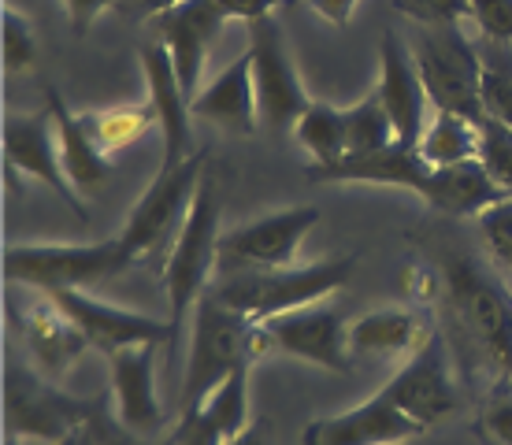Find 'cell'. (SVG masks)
Wrapping results in <instances>:
<instances>
[{"label": "cell", "mask_w": 512, "mask_h": 445, "mask_svg": "<svg viewBox=\"0 0 512 445\" xmlns=\"http://www.w3.org/2000/svg\"><path fill=\"white\" fill-rule=\"evenodd\" d=\"M216 4L223 19H242V23H256L275 8V0H216Z\"/></svg>", "instance_id": "obj_39"}, {"label": "cell", "mask_w": 512, "mask_h": 445, "mask_svg": "<svg viewBox=\"0 0 512 445\" xmlns=\"http://www.w3.org/2000/svg\"><path fill=\"white\" fill-rule=\"evenodd\" d=\"M294 138L297 145L312 153L316 167H331L338 164L346 149V108H334L327 101H312L301 112V119L294 123Z\"/></svg>", "instance_id": "obj_27"}, {"label": "cell", "mask_w": 512, "mask_h": 445, "mask_svg": "<svg viewBox=\"0 0 512 445\" xmlns=\"http://www.w3.org/2000/svg\"><path fill=\"white\" fill-rule=\"evenodd\" d=\"M505 197L509 193L490 178L483 160H461V164L435 167L427 204L446 212V216H479V212H487L490 204L505 201Z\"/></svg>", "instance_id": "obj_23"}, {"label": "cell", "mask_w": 512, "mask_h": 445, "mask_svg": "<svg viewBox=\"0 0 512 445\" xmlns=\"http://www.w3.org/2000/svg\"><path fill=\"white\" fill-rule=\"evenodd\" d=\"M227 23L219 12L216 0H179L175 8L149 15V30L153 38L171 52V64L179 71L182 89L190 93V101L201 93V71H205V56L219 26Z\"/></svg>", "instance_id": "obj_12"}, {"label": "cell", "mask_w": 512, "mask_h": 445, "mask_svg": "<svg viewBox=\"0 0 512 445\" xmlns=\"http://www.w3.org/2000/svg\"><path fill=\"white\" fill-rule=\"evenodd\" d=\"M379 394L390 405L401 408L409 420L420 423L423 431L449 420L461 408V394H457L453 375H449V356L442 334L438 331L427 334V342L409 356V364L397 371Z\"/></svg>", "instance_id": "obj_10"}, {"label": "cell", "mask_w": 512, "mask_h": 445, "mask_svg": "<svg viewBox=\"0 0 512 445\" xmlns=\"http://www.w3.org/2000/svg\"><path fill=\"white\" fill-rule=\"evenodd\" d=\"M249 52H253V86H256V115L271 130H294L308 104V93L297 78V67L290 60L286 38L279 23L264 15L249 23Z\"/></svg>", "instance_id": "obj_8"}, {"label": "cell", "mask_w": 512, "mask_h": 445, "mask_svg": "<svg viewBox=\"0 0 512 445\" xmlns=\"http://www.w3.org/2000/svg\"><path fill=\"white\" fill-rule=\"evenodd\" d=\"M412 60L420 71V82L427 89V101L438 112H457L472 123H483V93H479V49L464 38L457 26H420L412 41Z\"/></svg>", "instance_id": "obj_6"}, {"label": "cell", "mask_w": 512, "mask_h": 445, "mask_svg": "<svg viewBox=\"0 0 512 445\" xmlns=\"http://www.w3.org/2000/svg\"><path fill=\"white\" fill-rule=\"evenodd\" d=\"M8 445H19V438H15V434H8Z\"/></svg>", "instance_id": "obj_44"}, {"label": "cell", "mask_w": 512, "mask_h": 445, "mask_svg": "<svg viewBox=\"0 0 512 445\" xmlns=\"http://www.w3.org/2000/svg\"><path fill=\"white\" fill-rule=\"evenodd\" d=\"M479 145H483V123H472L457 112H438L427 119L416 153L431 167L461 164V160H479Z\"/></svg>", "instance_id": "obj_26"}, {"label": "cell", "mask_w": 512, "mask_h": 445, "mask_svg": "<svg viewBox=\"0 0 512 445\" xmlns=\"http://www.w3.org/2000/svg\"><path fill=\"white\" fill-rule=\"evenodd\" d=\"M227 442H231V438L223 431V423H219L205 405L186 408L175 434H171V445H227Z\"/></svg>", "instance_id": "obj_35"}, {"label": "cell", "mask_w": 512, "mask_h": 445, "mask_svg": "<svg viewBox=\"0 0 512 445\" xmlns=\"http://www.w3.org/2000/svg\"><path fill=\"white\" fill-rule=\"evenodd\" d=\"M153 123V104H119L108 112H82V127L90 130V138L97 141L101 153H116V149L134 145Z\"/></svg>", "instance_id": "obj_29"}, {"label": "cell", "mask_w": 512, "mask_h": 445, "mask_svg": "<svg viewBox=\"0 0 512 445\" xmlns=\"http://www.w3.org/2000/svg\"><path fill=\"white\" fill-rule=\"evenodd\" d=\"M23 334H26V345H30V353L38 360V368L56 379V375H64L71 364L78 360V353L86 349V334L78 331V323L67 316L64 308L56 305L49 297V305H38L23 323Z\"/></svg>", "instance_id": "obj_24"}, {"label": "cell", "mask_w": 512, "mask_h": 445, "mask_svg": "<svg viewBox=\"0 0 512 445\" xmlns=\"http://www.w3.org/2000/svg\"><path fill=\"white\" fill-rule=\"evenodd\" d=\"M227 445H264V423H249L238 438H231Z\"/></svg>", "instance_id": "obj_42"}, {"label": "cell", "mask_w": 512, "mask_h": 445, "mask_svg": "<svg viewBox=\"0 0 512 445\" xmlns=\"http://www.w3.org/2000/svg\"><path fill=\"white\" fill-rule=\"evenodd\" d=\"M160 345H130L108 356L112 364V386H116L119 423L138 438H153L164 427V408L156 401L153 364Z\"/></svg>", "instance_id": "obj_20"}, {"label": "cell", "mask_w": 512, "mask_h": 445, "mask_svg": "<svg viewBox=\"0 0 512 445\" xmlns=\"http://www.w3.org/2000/svg\"><path fill=\"white\" fill-rule=\"evenodd\" d=\"M271 349L268 331L245 319L242 312L227 308L205 293L193 308V338H190V364H186V382H182V412L197 408L231 371L242 364H253L260 353Z\"/></svg>", "instance_id": "obj_3"}, {"label": "cell", "mask_w": 512, "mask_h": 445, "mask_svg": "<svg viewBox=\"0 0 512 445\" xmlns=\"http://www.w3.org/2000/svg\"><path fill=\"white\" fill-rule=\"evenodd\" d=\"M472 19L483 38L512 41V0H472Z\"/></svg>", "instance_id": "obj_37"}, {"label": "cell", "mask_w": 512, "mask_h": 445, "mask_svg": "<svg viewBox=\"0 0 512 445\" xmlns=\"http://www.w3.org/2000/svg\"><path fill=\"white\" fill-rule=\"evenodd\" d=\"M45 108L52 112V123H56L60 160H64L67 182H71L78 193H97L101 186H108V178H112L108 153L97 149V141L90 138V130L82 127V115L71 112L56 89L45 93Z\"/></svg>", "instance_id": "obj_22"}, {"label": "cell", "mask_w": 512, "mask_h": 445, "mask_svg": "<svg viewBox=\"0 0 512 445\" xmlns=\"http://www.w3.org/2000/svg\"><path fill=\"white\" fill-rule=\"evenodd\" d=\"M38 60V41H34V30L15 8H4V67L12 75H23L26 67H34Z\"/></svg>", "instance_id": "obj_32"}, {"label": "cell", "mask_w": 512, "mask_h": 445, "mask_svg": "<svg viewBox=\"0 0 512 445\" xmlns=\"http://www.w3.org/2000/svg\"><path fill=\"white\" fill-rule=\"evenodd\" d=\"M308 4H312V12H320L334 26H346L357 8V0H308Z\"/></svg>", "instance_id": "obj_40"}, {"label": "cell", "mask_w": 512, "mask_h": 445, "mask_svg": "<svg viewBox=\"0 0 512 445\" xmlns=\"http://www.w3.org/2000/svg\"><path fill=\"white\" fill-rule=\"evenodd\" d=\"M108 4H112V0H64L71 34H75V38H86V30L93 26V19H97Z\"/></svg>", "instance_id": "obj_38"}, {"label": "cell", "mask_w": 512, "mask_h": 445, "mask_svg": "<svg viewBox=\"0 0 512 445\" xmlns=\"http://www.w3.org/2000/svg\"><path fill=\"white\" fill-rule=\"evenodd\" d=\"M479 160L490 171V178L512 197V130L483 119V145H479Z\"/></svg>", "instance_id": "obj_31"}, {"label": "cell", "mask_w": 512, "mask_h": 445, "mask_svg": "<svg viewBox=\"0 0 512 445\" xmlns=\"http://www.w3.org/2000/svg\"><path fill=\"white\" fill-rule=\"evenodd\" d=\"M208 153L197 149L190 160H182L179 167H160V175L153 178V186L141 193V201L134 204L127 227L119 230V242L127 245L130 256L141 260L145 253H153L156 245L164 242L175 230V223L186 219L193 204V193L205 178Z\"/></svg>", "instance_id": "obj_7"}, {"label": "cell", "mask_w": 512, "mask_h": 445, "mask_svg": "<svg viewBox=\"0 0 512 445\" xmlns=\"http://www.w3.org/2000/svg\"><path fill=\"white\" fill-rule=\"evenodd\" d=\"M49 297L75 319L78 331L86 334V342L97 345L104 356L130 349V345H171V323H164V319L104 305L82 290H56Z\"/></svg>", "instance_id": "obj_13"}, {"label": "cell", "mask_w": 512, "mask_h": 445, "mask_svg": "<svg viewBox=\"0 0 512 445\" xmlns=\"http://www.w3.org/2000/svg\"><path fill=\"white\" fill-rule=\"evenodd\" d=\"M446 305L472 360L512 379V297L472 256L453 253L442 260Z\"/></svg>", "instance_id": "obj_1"}, {"label": "cell", "mask_w": 512, "mask_h": 445, "mask_svg": "<svg viewBox=\"0 0 512 445\" xmlns=\"http://www.w3.org/2000/svg\"><path fill=\"white\" fill-rule=\"evenodd\" d=\"M138 4L145 15H156V12H164V8H175L179 0H138Z\"/></svg>", "instance_id": "obj_43"}, {"label": "cell", "mask_w": 512, "mask_h": 445, "mask_svg": "<svg viewBox=\"0 0 512 445\" xmlns=\"http://www.w3.org/2000/svg\"><path fill=\"white\" fill-rule=\"evenodd\" d=\"M320 223L316 208H282L264 219H253L245 227H234L219 238L216 271H260V267H290L305 234Z\"/></svg>", "instance_id": "obj_9"}, {"label": "cell", "mask_w": 512, "mask_h": 445, "mask_svg": "<svg viewBox=\"0 0 512 445\" xmlns=\"http://www.w3.org/2000/svg\"><path fill=\"white\" fill-rule=\"evenodd\" d=\"M216 249H219V193L212 178H201V186L193 193V204L186 219L179 223V238L171 245L164 267L167 286V308H171V342L186 316H193L197 301L212 286V271H216Z\"/></svg>", "instance_id": "obj_4"}, {"label": "cell", "mask_w": 512, "mask_h": 445, "mask_svg": "<svg viewBox=\"0 0 512 445\" xmlns=\"http://www.w3.org/2000/svg\"><path fill=\"white\" fill-rule=\"evenodd\" d=\"M271 338V349L320 364L327 371H349V331L331 305H305L294 312H282L260 323Z\"/></svg>", "instance_id": "obj_15"}, {"label": "cell", "mask_w": 512, "mask_h": 445, "mask_svg": "<svg viewBox=\"0 0 512 445\" xmlns=\"http://www.w3.org/2000/svg\"><path fill=\"white\" fill-rule=\"evenodd\" d=\"M197 119H208L234 134L256 130V86H253V52L245 49L231 67H223L197 97L190 101Z\"/></svg>", "instance_id": "obj_21"}, {"label": "cell", "mask_w": 512, "mask_h": 445, "mask_svg": "<svg viewBox=\"0 0 512 445\" xmlns=\"http://www.w3.org/2000/svg\"><path fill=\"white\" fill-rule=\"evenodd\" d=\"M141 71H145V86H149V104L156 112V123L164 130V164L160 167H179L190 160L193 149V130H190V93L182 89L179 71L171 64V52L160 41H145L141 45Z\"/></svg>", "instance_id": "obj_17"}, {"label": "cell", "mask_w": 512, "mask_h": 445, "mask_svg": "<svg viewBox=\"0 0 512 445\" xmlns=\"http://www.w3.org/2000/svg\"><path fill=\"white\" fill-rule=\"evenodd\" d=\"M475 431L483 434V438H490V442L512 445V386L509 382L494 390V397L487 401L483 416L475 423Z\"/></svg>", "instance_id": "obj_36"}, {"label": "cell", "mask_w": 512, "mask_h": 445, "mask_svg": "<svg viewBox=\"0 0 512 445\" xmlns=\"http://www.w3.org/2000/svg\"><path fill=\"white\" fill-rule=\"evenodd\" d=\"M353 256H338V260H320V264L305 267H260V271H231V275H216L208 293L223 301L227 308L242 312L253 323H264L271 316L294 312L305 305H320L334 290H342L353 279Z\"/></svg>", "instance_id": "obj_2"}, {"label": "cell", "mask_w": 512, "mask_h": 445, "mask_svg": "<svg viewBox=\"0 0 512 445\" xmlns=\"http://www.w3.org/2000/svg\"><path fill=\"white\" fill-rule=\"evenodd\" d=\"M379 64H383V75H379L375 93L383 97L386 112L394 119V138L416 149V141L427 127V89L420 82L412 52L405 49V41L397 38L394 30H386L379 41Z\"/></svg>", "instance_id": "obj_18"}, {"label": "cell", "mask_w": 512, "mask_h": 445, "mask_svg": "<svg viewBox=\"0 0 512 445\" xmlns=\"http://www.w3.org/2000/svg\"><path fill=\"white\" fill-rule=\"evenodd\" d=\"M134 256L119 238L90 245H8L4 249V279L38 286L45 293L86 290L104 279H116Z\"/></svg>", "instance_id": "obj_5"}, {"label": "cell", "mask_w": 512, "mask_h": 445, "mask_svg": "<svg viewBox=\"0 0 512 445\" xmlns=\"http://www.w3.org/2000/svg\"><path fill=\"white\" fill-rule=\"evenodd\" d=\"M394 8L420 26H457L472 15V0H394Z\"/></svg>", "instance_id": "obj_34"}, {"label": "cell", "mask_w": 512, "mask_h": 445, "mask_svg": "<svg viewBox=\"0 0 512 445\" xmlns=\"http://www.w3.org/2000/svg\"><path fill=\"white\" fill-rule=\"evenodd\" d=\"M475 219H479V230H483V242L494 256V264L512 271V197L490 204L487 212H479Z\"/></svg>", "instance_id": "obj_33"}, {"label": "cell", "mask_w": 512, "mask_h": 445, "mask_svg": "<svg viewBox=\"0 0 512 445\" xmlns=\"http://www.w3.org/2000/svg\"><path fill=\"white\" fill-rule=\"evenodd\" d=\"M56 445H101V438H97V431H93L90 423H82V427H75V431L67 434V438H60Z\"/></svg>", "instance_id": "obj_41"}, {"label": "cell", "mask_w": 512, "mask_h": 445, "mask_svg": "<svg viewBox=\"0 0 512 445\" xmlns=\"http://www.w3.org/2000/svg\"><path fill=\"white\" fill-rule=\"evenodd\" d=\"M4 423L15 438H41L56 445L75 427L90 423V408L56 394L49 382L26 371L23 364H8L4 368Z\"/></svg>", "instance_id": "obj_11"}, {"label": "cell", "mask_w": 512, "mask_h": 445, "mask_svg": "<svg viewBox=\"0 0 512 445\" xmlns=\"http://www.w3.org/2000/svg\"><path fill=\"white\" fill-rule=\"evenodd\" d=\"M308 178H312V182H372V186H401V190L416 193L420 201H427L435 167L427 164L412 145L390 141V145L379 149V153L342 156V160L331 167L308 164Z\"/></svg>", "instance_id": "obj_19"}, {"label": "cell", "mask_w": 512, "mask_h": 445, "mask_svg": "<svg viewBox=\"0 0 512 445\" xmlns=\"http://www.w3.org/2000/svg\"><path fill=\"white\" fill-rule=\"evenodd\" d=\"M394 138V119L386 112V104L379 93L357 101L353 108H346V156H368L386 149Z\"/></svg>", "instance_id": "obj_30"}, {"label": "cell", "mask_w": 512, "mask_h": 445, "mask_svg": "<svg viewBox=\"0 0 512 445\" xmlns=\"http://www.w3.org/2000/svg\"><path fill=\"white\" fill-rule=\"evenodd\" d=\"M420 434V423L409 420L383 394H375L368 401H360L357 408H349V412L312 420L301 431V445H405Z\"/></svg>", "instance_id": "obj_16"}, {"label": "cell", "mask_w": 512, "mask_h": 445, "mask_svg": "<svg viewBox=\"0 0 512 445\" xmlns=\"http://www.w3.org/2000/svg\"><path fill=\"white\" fill-rule=\"evenodd\" d=\"M4 164L45 182L60 201L75 208L78 219H86L78 190L67 182L64 160H60V138H56V123H52L49 108L38 115H8L4 119Z\"/></svg>", "instance_id": "obj_14"}, {"label": "cell", "mask_w": 512, "mask_h": 445, "mask_svg": "<svg viewBox=\"0 0 512 445\" xmlns=\"http://www.w3.org/2000/svg\"><path fill=\"white\" fill-rule=\"evenodd\" d=\"M431 327L405 308H379L349 327V349L360 356H412L427 342Z\"/></svg>", "instance_id": "obj_25"}, {"label": "cell", "mask_w": 512, "mask_h": 445, "mask_svg": "<svg viewBox=\"0 0 512 445\" xmlns=\"http://www.w3.org/2000/svg\"><path fill=\"white\" fill-rule=\"evenodd\" d=\"M479 93H483V112L487 119L512 130V41L483 38L479 45Z\"/></svg>", "instance_id": "obj_28"}]
</instances>
